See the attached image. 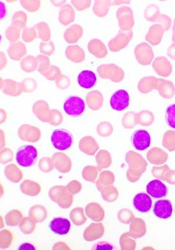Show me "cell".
<instances>
[{"mask_svg":"<svg viewBox=\"0 0 175 250\" xmlns=\"http://www.w3.org/2000/svg\"><path fill=\"white\" fill-rule=\"evenodd\" d=\"M133 205L137 211L145 213L151 210L153 201L149 195L145 193H140L134 197Z\"/></svg>","mask_w":175,"mask_h":250,"instance_id":"9c48e42d","label":"cell"},{"mask_svg":"<svg viewBox=\"0 0 175 250\" xmlns=\"http://www.w3.org/2000/svg\"><path fill=\"white\" fill-rule=\"evenodd\" d=\"M132 146L138 151H144L151 146V138L148 131L137 130L131 136Z\"/></svg>","mask_w":175,"mask_h":250,"instance_id":"5b68a950","label":"cell"},{"mask_svg":"<svg viewBox=\"0 0 175 250\" xmlns=\"http://www.w3.org/2000/svg\"><path fill=\"white\" fill-rule=\"evenodd\" d=\"M153 213L161 219H168L173 213L172 203L168 200H160L156 202L153 207Z\"/></svg>","mask_w":175,"mask_h":250,"instance_id":"52a82bcc","label":"cell"},{"mask_svg":"<svg viewBox=\"0 0 175 250\" xmlns=\"http://www.w3.org/2000/svg\"><path fill=\"white\" fill-rule=\"evenodd\" d=\"M81 29H82V27L77 24L69 27L65 33V41L69 43H76L78 41H79L83 33H80V34H74V33H77Z\"/></svg>","mask_w":175,"mask_h":250,"instance_id":"8fae6325","label":"cell"},{"mask_svg":"<svg viewBox=\"0 0 175 250\" xmlns=\"http://www.w3.org/2000/svg\"><path fill=\"white\" fill-rule=\"evenodd\" d=\"M165 117L168 125L173 129H175V104L168 107Z\"/></svg>","mask_w":175,"mask_h":250,"instance_id":"e0dca14e","label":"cell"},{"mask_svg":"<svg viewBox=\"0 0 175 250\" xmlns=\"http://www.w3.org/2000/svg\"><path fill=\"white\" fill-rule=\"evenodd\" d=\"M73 141L72 134L66 129H56L52 132L51 142L57 150L64 151L70 148Z\"/></svg>","mask_w":175,"mask_h":250,"instance_id":"6da1fadb","label":"cell"},{"mask_svg":"<svg viewBox=\"0 0 175 250\" xmlns=\"http://www.w3.org/2000/svg\"><path fill=\"white\" fill-rule=\"evenodd\" d=\"M85 103L81 98L71 96L63 104L65 112L69 116L79 117L85 110Z\"/></svg>","mask_w":175,"mask_h":250,"instance_id":"3957f363","label":"cell"},{"mask_svg":"<svg viewBox=\"0 0 175 250\" xmlns=\"http://www.w3.org/2000/svg\"><path fill=\"white\" fill-rule=\"evenodd\" d=\"M70 228V222L66 218H56L49 224V228L52 232L60 236L67 234Z\"/></svg>","mask_w":175,"mask_h":250,"instance_id":"ba28073f","label":"cell"},{"mask_svg":"<svg viewBox=\"0 0 175 250\" xmlns=\"http://www.w3.org/2000/svg\"><path fill=\"white\" fill-rule=\"evenodd\" d=\"M54 51V43L50 42L48 43H42L41 45V52L45 55L51 56Z\"/></svg>","mask_w":175,"mask_h":250,"instance_id":"ac0fdd59","label":"cell"},{"mask_svg":"<svg viewBox=\"0 0 175 250\" xmlns=\"http://www.w3.org/2000/svg\"><path fill=\"white\" fill-rule=\"evenodd\" d=\"M24 32L28 34V35H23L22 38L24 42H31L34 41L37 38V34L34 28H26L24 29Z\"/></svg>","mask_w":175,"mask_h":250,"instance_id":"d6986e66","label":"cell"},{"mask_svg":"<svg viewBox=\"0 0 175 250\" xmlns=\"http://www.w3.org/2000/svg\"><path fill=\"white\" fill-rule=\"evenodd\" d=\"M96 76L93 71L84 70L80 73L77 77L79 85L84 89H90L96 83Z\"/></svg>","mask_w":175,"mask_h":250,"instance_id":"30bf717a","label":"cell"},{"mask_svg":"<svg viewBox=\"0 0 175 250\" xmlns=\"http://www.w3.org/2000/svg\"><path fill=\"white\" fill-rule=\"evenodd\" d=\"M110 106L113 110L123 111L130 105V95L125 90L120 89L115 92L110 98Z\"/></svg>","mask_w":175,"mask_h":250,"instance_id":"277c9868","label":"cell"},{"mask_svg":"<svg viewBox=\"0 0 175 250\" xmlns=\"http://www.w3.org/2000/svg\"><path fill=\"white\" fill-rule=\"evenodd\" d=\"M37 60L40 62V64H38L39 65V68L38 69V70L40 71V73H42V75L45 76L48 70H50L49 59L46 56H39L37 57Z\"/></svg>","mask_w":175,"mask_h":250,"instance_id":"2e32d148","label":"cell"},{"mask_svg":"<svg viewBox=\"0 0 175 250\" xmlns=\"http://www.w3.org/2000/svg\"><path fill=\"white\" fill-rule=\"evenodd\" d=\"M26 15L24 12H16L12 21L13 22L14 26L18 27L20 29L24 28L26 26L27 18H26Z\"/></svg>","mask_w":175,"mask_h":250,"instance_id":"9a60e30c","label":"cell"},{"mask_svg":"<svg viewBox=\"0 0 175 250\" xmlns=\"http://www.w3.org/2000/svg\"><path fill=\"white\" fill-rule=\"evenodd\" d=\"M5 83H6L4 84V85H5V87L1 89L4 93L7 94L8 95L13 96V91L12 90L13 89L15 96L20 95L21 91H22L21 85L20 83H17L16 82L11 81L10 79L6 80Z\"/></svg>","mask_w":175,"mask_h":250,"instance_id":"4fadbf2b","label":"cell"},{"mask_svg":"<svg viewBox=\"0 0 175 250\" xmlns=\"http://www.w3.org/2000/svg\"><path fill=\"white\" fill-rule=\"evenodd\" d=\"M38 157L37 149L32 146H21L17 151L16 159L17 163L21 167H30L35 163Z\"/></svg>","mask_w":175,"mask_h":250,"instance_id":"7a4b0ae2","label":"cell"},{"mask_svg":"<svg viewBox=\"0 0 175 250\" xmlns=\"http://www.w3.org/2000/svg\"><path fill=\"white\" fill-rule=\"evenodd\" d=\"M113 249V247L108 242H100L96 244L92 247V250H111Z\"/></svg>","mask_w":175,"mask_h":250,"instance_id":"ffe728a7","label":"cell"},{"mask_svg":"<svg viewBox=\"0 0 175 250\" xmlns=\"http://www.w3.org/2000/svg\"><path fill=\"white\" fill-rule=\"evenodd\" d=\"M37 62L38 60L35 57H27L21 62L23 64H28L27 66L22 67L23 70L26 71V72H32V71H35L37 69V64H39V62Z\"/></svg>","mask_w":175,"mask_h":250,"instance_id":"5bb4252c","label":"cell"},{"mask_svg":"<svg viewBox=\"0 0 175 250\" xmlns=\"http://www.w3.org/2000/svg\"><path fill=\"white\" fill-rule=\"evenodd\" d=\"M19 250H35V248L29 243H24L21 245L18 249Z\"/></svg>","mask_w":175,"mask_h":250,"instance_id":"44dd1931","label":"cell"},{"mask_svg":"<svg viewBox=\"0 0 175 250\" xmlns=\"http://www.w3.org/2000/svg\"><path fill=\"white\" fill-rule=\"evenodd\" d=\"M17 47L18 50H16V47H15L14 44L12 45L8 49V54L10 58L15 61H19L18 54L20 55V58L24 56L26 53V46L24 45V43H21V42H18L16 43Z\"/></svg>","mask_w":175,"mask_h":250,"instance_id":"7c38bea8","label":"cell"},{"mask_svg":"<svg viewBox=\"0 0 175 250\" xmlns=\"http://www.w3.org/2000/svg\"><path fill=\"white\" fill-rule=\"evenodd\" d=\"M1 18H3L4 16H5V5H4V4L3 3H2V2H1Z\"/></svg>","mask_w":175,"mask_h":250,"instance_id":"7402d4cb","label":"cell"},{"mask_svg":"<svg viewBox=\"0 0 175 250\" xmlns=\"http://www.w3.org/2000/svg\"><path fill=\"white\" fill-rule=\"evenodd\" d=\"M147 192L153 198L160 199L168 195V190L167 187L161 181L154 180L147 185Z\"/></svg>","mask_w":175,"mask_h":250,"instance_id":"8992f818","label":"cell"}]
</instances>
